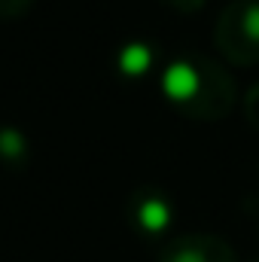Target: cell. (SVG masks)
I'll return each mask as SVG.
<instances>
[{"instance_id": "cell-1", "label": "cell", "mask_w": 259, "mask_h": 262, "mask_svg": "<svg viewBox=\"0 0 259 262\" xmlns=\"http://www.w3.org/2000/svg\"><path fill=\"white\" fill-rule=\"evenodd\" d=\"M143 223H146L149 229H162V226H165V207L156 204V201L146 204V207H143Z\"/></svg>"}]
</instances>
